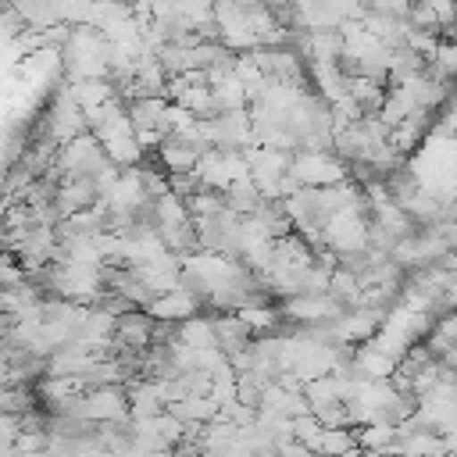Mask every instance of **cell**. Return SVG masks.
<instances>
[{"label": "cell", "mask_w": 457, "mask_h": 457, "mask_svg": "<svg viewBox=\"0 0 457 457\" xmlns=\"http://www.w3.org/2000/svg\"><path fill=\"white\" fill-rule=\"evenodd\" d=\"M293 175H296L300 182L336 186V182L343 179V168H339V164H332V161H325V157H303V161H296V164H293Z\"/></svg>", "instance_id": "cell-1"}]
</instances>
